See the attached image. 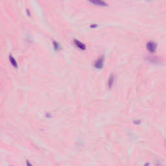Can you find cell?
<instances>
[{
	"instance_id": "1",
	"label": "cell",
	"mask_w": 166,
	"mask_h": 166,
	"mask_svg": "<svg viewBox=\"0 0 166 166\" xmlns=\"http://www.w3.org/2000/svg\"><path fill=\"white\" fill-rule=\"evenodd\" d=\"M91 3L99 7H107L108 4L103 0H89Z\"/></svg>"
},
{
	"instance_id": "2",
	"label": "cell",
	"mask_w": 166,
	"mask_h": 166,
	"mask_svg": "<svg viewBox=\"0 0 166 166\" xmlns=\"http://www.w3.org/2000/svg\"><path fill=\"white\" fill-rule=\"evenodd\" d=\"M156 44L153 42H149L147 43V49L151 53H154L156 50Z\"/></svg>"
},
{
	"instance_id": "3",
	"label": "cell",
	"mask_w": 166,
	"mask_h": 166,
	"mask_svg": "<svg viewBox=\"0 0 166 166\" xmlns=\"http://www.w3.org/2000/svg\"><path fill=\"white\" fill-rule=\"evenodd\" d=\"M103 61H104V59H103V57H101V58H99V59H97L95 62L94 66L97 68V69H101L103 66Z\"/></svg>"
},
{
	"instance_id": "4",
	"label": "cell",
	"mask_w": 166,
	"mask_h": 166,
	"mask_svg": "<svg viewBox=\"0 0 166 166\" xmlns=\"http://www.w3.org/2000/svg\"><path fill=\"white\" fill-rule=\"evenodd\" d=\"M74 43H75V45H76L78 48L81 49V50H85L86 49L85 44H84L82 42H81L80 41L77 40H74Z\"/></svg>"
},
{
	"instance_id": "5",
	"label": "cell",
	"mask_w": 166,
	"mask_h": 166,
	"mask_svg": "<svg viewBox=\"0 0 166 166\" xmlns=\"http://www.w3.org/2000/svg\"><path fill=\"white\" fill-rule=\"evenodd\" d=\"M9 60H10V63L12 64V65L14 67V68H17L18 67V63H17V62H16V60L14 59V58L12 57V55H10L9 56Z\"/></svg>"
},
{
	"instance_id": "6",
	"label": "cell",
	"mask_w": 166,
	"mask_h": 166,
	"mask_svg": "<svg viewBox=\"0 0 166 166\" xmlns=\"http://www.w3.org/2000/svg\"><path fill=\"white\" fill-rule=\"evenodd\" d=\"M53 46H54V48H55V51H60V50L61 49V47L60 46L59 44V43H57V42H55V41L53 42Z\"/></svg>"
},
{
	"instance_id": "7",
	"label": "cell",
	"mask_w": 166,
	"mask_h": 166,
	"mask_svg": "<svg viewBox=\"0 0 166 166\" xmlns=\"http://www.w3.org/2000/svg\"><path fill=\"white\" fill-rule=\"evenodd\" d=\"M113 81H114V78H113V75H111V76L110 77L109 80H108V84H109L110 87H111L112 84L113 83Z\"/></svg>"
}]
</instances>
